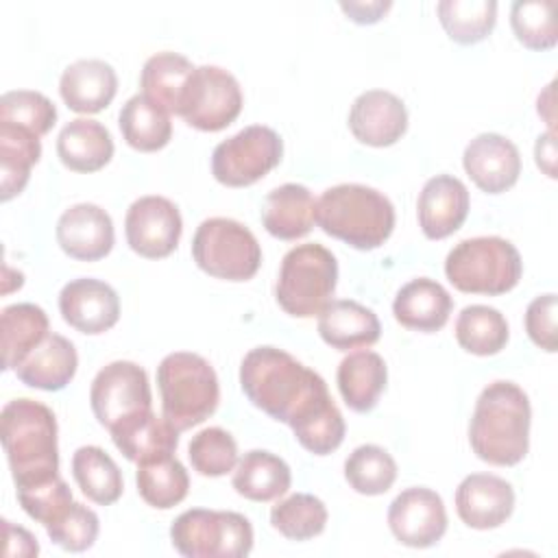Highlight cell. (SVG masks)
<instances>
[{"label":"cell","mask_w":558,"mask_h":558,"mask_svg":"<svg viewBox=\"0 0 558 558\" xmlns=\"http://www.w3.org/2000/svg\"><path fill=\"white\" fill-rule=\"evenodd\" d=\"M240 386L255 408L290 427L331 401L325 379L277 347H255L244 355Z\"/></svg>","instance_id":"1"},{"label":"cell","mask_w":558,"mask_h":558,"mask_svg":"<svg viewBox=\"0 0 558 558\" xmlns=\"http://www.w3.org/2000/svg\"><path fill=\"white\" fill-rule=\"evenodd\" d=\"M530 399L514 381L488 384L473 408L469 442L473 453L495 466L519 464L530 449Z\"/></svg>","instance_id":"2"},{"label":"cell","mask_w":558,"mask_h":558,"mask_svg":"<svg viewBox=\"0 0 558 558\" xmlns=\"http://www.w3.org/2000/svg\"><path fill=\"white\" fill-rule=\"evenodd\" d=\"M2 445L15 490L59 477L54 412L35 399H13L2 408Z\"/></svg>","instance_id":"3"},{"label":"cell","mask_w":558,"mask_h":558,"mask_svg":"<svg viewBox=\"0 0 558 558\" xmlns=\"http://www.w3.org/2000/svg\"><path fill=\"white\" fill-rule=\"evenodd\" d=\"M318 227L357 251L381 246L395 229V207L379 190L360 183H340L316 201Z\"/></svg>","instance_id":"4"},{"label":"cell","mask_w":558,"mask_h":558,"mask_svg":"<svg viewBox=\"0 0 558 558\" xmlns=\"http://www.w3.org/2000/svg\"><path fill=\"white\" fill-rule=\"evenodd\" d=\"M163 418L179 432L192 429L209 418L220 401L214 366L198 353L177 351L157 366Z\"/></svg>","instance_id":"5"},{"label":"cell","mask_w":558,"mask_h":558,"mask_svg":"<svg viewBox=\"0 0 558 558\" xmlns=\"http://www.w3.org/2000/svg\"><path fill=\"white\" fill-rule=\"evenodd\" d=\"M523 272L517 246L499 235H480L458 242L445 259V275L466 294H506Z\"/></svg>","instance_id":"6"},{"label":"cell","mask_w":558,"mask_h":558,"mask_svg":"<svg viewBox=\"0 0 558 558\" xmlns=\"http://www.w3.org/2000/svg\"><path fill=\"white\" fill-rule=\"evenodd\" d=\"M338 283V262L329 248L307 242L290 248L279 268L275 296L294 318H312L329 303Z\"/></svg>","instance_id":"7"},{"label":"cell","mask_w":558,"mask_h":558,"mask_svg":"<svg viewBox=\"0 0 558 558\" xmlns=\"http://www.w3.org/2000/svg\"><path fill=\"white\" fill-rule=\"evenodd\" d=\"M170 541L185 558H244L253 549V525L240 512L192 508L172 521Z\"/></svg>","instance_id":"8"},{"label":"cell","mask_w":558,"mask_h":558,"mask_svg":"<svg viewBox=\"0 0 558 558\" xmlns=\"http://www.w3.org/2000/svg\"><path fill=\"white\" fill-rule=\"evenodd\" d=\"M196 266L227 281H248L262 264V246L253 231L233 218H207L192 238Z\"/></svg>","instance_id":"9"},{"label":"cell","mask_w":558,"mask_h":558,"mask_svg":"<svg viewBox=\"0 0 558 558\" xmlns=\"http://www.w3.org/2000/svg\"><path fill=\"white\" fill-rule=\"evenodd\" d=\"M283 142L277 131L251 124L220 142L211 153V174L229 187H246L279 166Z\"/></svg>","instance_id":"10"},{"label":"cell","mask_w":558,"mask_h":558,"mask_svg":"<svg viewBox=\"0 0 558 558\" xmlns=\"http://www.w3.org/2000/svg\"><path fill=\"white\" fill-rule=\"evenodd\" d=\"M242 111V89L235 76L218 65H201L187 78L179 111L198 131H222Z\"/></svg>","instance_id":"11"},{"label":"cell","mask_w":558,"mask_h":558,"mask_svg":"<svg viewBox=\"0 0 558 558\" xmlns=\"http://www.w3.org/2000/svg\"><path fill=\"white\" fill-rule=\"evenodd\" d=\"M92 412L107 429L140 412L153 410V395L146 371L126 360L102 366L89 388Z\"/></svg>","instance_id":"12"},{"label":"cell","mask_w":558,"mask_h":558,"mask_svg":"<svg viewBox=\"0 0 558 558\" xmlns=\"http://www.w3.org/2000/svg\"><path fill=\"white\" fill-rule=\"evenodd\" d=\"M181 231L183 220L179 207L163 196H142L126 209V242L146 259L168 257L177 248Z\"/></svg>","instance_id":"13"},{"label":"cell","mask_w":558,"mask_h":558,"mask_svg":"<svg viewBox=\"0 0 558 558\" xmlns=\"http://www.w3.org/2000/svg\"><path fill=\"white\" fill-rule=\"evenodd\" d=\"M388 527L401 545L416 549L436 545L447 532L442 497L425 486L401 490L388 508Z\"/></svg>","instance_id":"14"},{"label":"cell","mask_w":558,"mask_h":558,"mask_svg":"<svg viewBox=\"0 0 558 558\" xmlns=\"http://www.w3.org/2000/svg\"><path fill=\"white\" fill-rule=\"evenodd\" d=\"M59 312L63 320L81 333L98 336L109 331L120 318L118 292L92 277L65 283L59 292Z\"/></svg>","instance_id":"15"},{"label":"cell","mask_w":558,"mask_h":558,"mask_svg":"<svg viewBox=\"0 0 558 558\" xmlns=\"http://www.w3.org/2000/svg\"><path fill=\"white\" fill-rule=\"evenodd\" d=\"M462 166L482 192L501 194L517 183L521 174V155L508 137L499 133H480L466 144Z\"/></svg>","instance_id":"16"},{"label":"cell","mask_w":558,"mask_h":558,"mask_svg":"<svg viewBox=\"0 0 558 558\" xmlns=\"http://www.w3.org/2000/svg\"><path fill=\"white\" fill-rule=\"evenodd\" d=\"M514 510L510 482L493 473H471L456 488V512L473 530H493Z\"/></svg>","instance_id":"17"},{"label":"cell","mask_w":558,"mask_h":558,"mask_svg":"<svg viewBox=\"0 0 558 558\" xmlns=\"http://www.w3.org/2000/svg\"><path fill=\"white\" fill-rule=\"evenodd\" d=\"M349 129L353 137L366 146H392L408 129V109L392 92L368 89L353 100Z\"/></svg>","instance_id":"18"},{"label":"cell","mask_w":558,"mask_h":558,"mask_svg":"<svg viewBox=\"0 0 558 558\" xmlns=\"http://www.w3.org/2000/svg\"><path fill=\"white\" fill-rule=\"evenodd\" d=\"M113 240L111 216L94 203L72 205L57 220V242L72 259H102L113 248Z\"/></svg>","instance_id":"19"},{"label":"cell","mask_w":558,"mask_h":558,"mask_svg":"<svg viewBox=\"0 0 558 558\" xmlns=\"http://www.w3.org/2000/svg\"><path fill=\"white\" fill-rule=\"evenodd\" d=\"M469 190L451 174H436L425 181L418 201V227L427 240H442L456 233L469 216Z\"/></svg>","instance_id":"20"},{"label":"cell","mask_w":558,"mask_h":558,"mask_svg":"<svg viewBox=\"0 0 558 558\" xmlns=\"http://www.w3.org/2000/svg\"><path fill=\"white\" fill-rule=\"evenodd\" d=\"M118 92L116 70L100 59L70 63L59 78V94L76 113H98L111 105Z\"/></svg>","instance_id":"21"},{"label":"cell","mask_w":558,"mask_h":558,"mask_svg":"<svg viewBox=\"0 0 558 558\" xmlns=\"http://www.w3.org/2000/svg\"><path fill=\"white\" fill-rule=\"evenodd\" d=\"M318 333L331 349L349 351L375 344L381 325L371 307L351 299H336L318 314Z\"/></svg>","instance_id":"22"},{"label":"cell","mask_w":558,"mask_h":558,"mask_svg":"<svg viewBox=\"0 0 558 558\" xmlns=\"http://www.w3.org/2000/svg\"><path fill=\"white\" fill-rule=\"evenodd\" d=\"M78 355L74 344L61 336L50 331L15 368V375L22 384L39 390H61L76 375Z\"/></svg>","instance_id":"23"},{"label":"cell","mask_w":558,"mask_h":558,"mask_svg":"<svg viewBox=\"0 0 558 558\" xmlns=\"http://www.w3.org/2000/svg\"><path fill=\"white\" fill-rule=\"evenodd\" d=\"M453 301L451 294L434 279L418 277L408 281L395 296L392 314L408 329L434 333L449 320Z\"/></svg>","instance_id":"24"},{"label":"cell","mask_w":558,"mask_h":558,"mask_svg":"<svg viewBox=\"0 0 558 558\" xmlns=\"http://www.w3.org/2000/svg\"><path fill=\"white\" fill-rule=\"evenodd\" d=\"M118 451L131 462H144L150 458L170 456L179 445V429H174L163 416L153 410L140 412L126 421H120L109 429Z\"/></svg>","instance_id":"25"},{"label":"cell","mask_w":558,"mask_h":558,"mask_svg":"<svg viewBox=\"0 0 558 558\" xmlns=\"http://www.w3.org/2000/svg\"><path fill=\"white\" fill-rule=\"evenodd\" d=\"M316 201L305 185L283 183L270 190L262 205L264 229L279 240L307 235L316 220Z\"/></svg>","instance_id":"26"},{"label":"cell","mask_w":558,"mask_h":558,"mask_svg":"<svg viewBox=\"0 0 558 558\" xmlns=\"http://www.w3.org/2000/svg\"><path fill=\"white\" fill-rule=\"evenodd\" d=\"M57 155L72 172H96L113 157V140L98 120H70L57 137Z\"/></svg>","instance_id":"27"},{"label":"cell","mask_w":558,"mask_h":558,"mask_svg":"<svg viewBox=\"0 0 558 558\" xmlns=\"http://www.w3.org/2000/svg\"><path fill=\"white\" fill-rule=\"evenodd\" d=\"M336 379H338V390L344 403L353 412L364 414L377 405L386 388L388 368L379 353L364 349V351L349 353L340 362Z\"/></svg>","instance_id":"28"},{"label":"cell","mask_w":558,"mask_h":558,"mask_svg":"<svg viewBox=\"0 0 558 558\" xmlns=\"http://www.w3.org/2000/svg\"><path fill=\"white\" fill-rule=\"evenodd\" d=\"M292 484L290 466L283 458L264 451H246L233 469V488L251 501H272L288 493Z\"/></svg>","instance_id":"29"},{"label":"cell","mask_w":558,"mask_h":558,"mask_svg":"<svg viewBox=\"0 0 558 558\" xmlns=\"http://www.w3.org/2000/svg\"><path fill=\"white\" fill-rule=\"evenodd\" d=\"M194 70L196 68L192 65V61L179 52H170V50L157 52L150 59H146L142 68V74H140L142 94L163 111L177 113L183 89Z\"/></svg>","instance_id":"30"},{"label":"cell","mask_w":558,"mask_h":558,"mask_svg":"<svg viewBox=\"0 0 558 558\" xmlns=\"http://www.w3.org/2000/svg\"><path fill=\"white\" fill-rule=\"evenodd\" d=\"M41 157V142L35 133L0 122V198L17 196Z\"/></svg>","instance_id":"31"},{"label":"cell","mask_w":558,"mask_h":558,"mask_svg":"<svg viewBox=\"0 0 558 558\" xmlns=\"http://www.w3.org/2000/svg\"><path fill=\"white\" fill-rule=\"evenodd\" d=\"M124 142L142 153L161 150L172 137L170 113L150 102L144 94L131 96L118 116Z\"/></svg>","instance_id":"32"},{"label":"cell","mask_w":558,"mask_h":558,"mask_svg":"<svg viewBox=\"0 0 558 558\" xmlns=\"http://www.w3.org/2000/svg\"><path fill=\"white\" fill-rule=\"evenodd\" d=\"M2 368L15 371L17 364L50 333L48 316L35 303H15L2 310Z\"/></svg>","instance_id":"33"},{"label":"cell","mask_w":558,"mask_h":558,"mask_svg":"<svg viewBox=\"0 0 558 558\" xmlns=\"http://www.w3.org/2000/svg\"><path fill=\"white\" fill-rule=\"evenodd\" d=\"M72 475L81 493L98 506H111L120 499L124 482L113 458L96 447H78L72 456Z\"/></svg>","instance_id":"34"},{"label":"cell","mask_w":558,"mask_h":558,"mask_svg":"<svg viewBox=\"0 0 558 558\" xmlns=\"http://www.w3.org/2000/svg\"><path fill=\"white\" fill-rule=\"evenodd\" d=\"M135 482L140 497L159 510L181 504L190 488V475L174 453L137 462Z\"/></svg>","instance_id":"35"},{"label":"cell","mask_w":558,"mask_h":558,"mask_svg":"<svg viewBox=\"0 0 558 558\" xmlns=\"http://www.w3.org/2000/svg\"><path fill=\"white\" fill-rule=\"evenodd\" d=\"M510 329L504 314L488 305H466L456 318V340L473 355H495L508 342Z\"/></svg>","instance_id":"36"},{"label":"cell","mask_w":558,"mask_h":558,"mask_svg":"<svg viewBox=\"0 0 558 558\" xmlns=\"http://www.w3.org/2000/svg\"><path fill=\"white\" fill-rule=\"evenodd\" d=\"M436 11L449 39L464 46L486 39L497 22L495 0H442Z\"/></svg>","instance_id":"37"},{"label":"cell","mask_w":558,"mask_h":558,"mask_svg":"<svg viewBox=\"0 0 558 558\" xmlns=\"http://www.w3.org/2000/svg\"><path fill=\"white\" fill-rule=\"evenodd\" d=\"M344 480L360 495H384L397 480V462L379 445H360L344 460Z\"/></svg>","instance_id":"38"},{"label":"cell","mask_w":558,"mask_h":558,"mask_svg":"<svg viewBox=\"0 0 558 558\" xmlns=\"http://www.w3.org/2000/svg\"><path fill=\"white\" fill-rule=\"evenodd\" d=\"M327 517L325 504L310 493H294L270 510L272 527L290 541H310L323 534Z\"/></svg>","instance_id":"39"},{"label":"cell","mask_w":558,"mask_h":558,"mask_svg":"<svg viewBox=\"0 0 558 558\" xmlns=\"http://www.w3.org/2000/svg\"><path fill=\"white\" fill-rule=\"evenodd\" d=\"M556 2L519 0L510 9V24L517 39L530 50H549L558 41Z\"/></svg>","instance_id":"40"},{"label":"cell","mask_w":558,"mask_h":558,"mask_svg":"<svg viewBox=\"0 0 558 558\" xmlns=\"http://www.w3.org/2000/svg\"><path fill=\"white\" fill-rule=\"evenodd\" d=\"M192 469L205 477H220L238 464V442L222 427H205L187 445Z\"/></svg>","instance_id":"41"},{"label":"cell","mask_w":558,"mask_h":558,"mask_svg":"<svg viewBox=\"0 0 558 558\" xmlns=\"http://www.w3.org/2000/svg\"><path fill=\"white\" fill-rule=\"evenodd\" d=\"M0 122L13 124L35 133L46 135L57 122L54 102L33 89H13L0 98Z\"/></svg>","instance_id":"42"},{"label":"cell","mask_w":558,"mask_h":558,"mask_svg":"<svg viewBox=\"0 0 558 558\" xmlns=\"http://www.w3.org/2000/svg\"><path fill=\"white\" fill-rule=\"evenodd\" d=\"M290 429L303 449L314 456H327L342 445L347 427L338 405L331 399Z\"/></svg>","instance_id":"43"},{"label":"cell","mask_w":558,"mask_h":558,"mask_svg":"<svg viewBox=\"0 0 558 558\" xmlns=\"http://www.w3.org/2000/svg\"><path fill=\"white\" fill-rule=\"evenodd\" d=\"M98 530H100L98 514L78 501H72L59 519L46 525L48 538L65 551L89 549L98 538Z\"/></svg>","instance_id":"44"},{"label":"cell","mask_w":558,"mask_h":558,"mask_svg":"<svg viewBox=\"0 0 558 558\" xmlns=\"http://www.w3.org/2000/svg\"><path fill=\"white\" fill-rule=\"evenodd\" d=\"M17 501L31 519L46 527L59 519L74 499L70 486L61 477H54L46 484L17 490Z\"/></svg>","instance_id":"45"},{"label":"cell","mask_w":558,"mask_h":558,"mask_svg":"<svg viewBox=\"0 0 558 558\" xmlns=\"http://www.w3.org/2000/svg\"><path fill=\"white\" fill-rule=\"evenodd\" d=\"M556 310H558V299L554 292L536 296L527 310H525V331L530 340L543 349L554 353L558 342H556Z\"/></svg>","instance_id":"46"},{"label":"cell","mask_w":558,"mask_h":558,"mask_svg":"<svg viewBox=\"0 0 558 558\" xmlns=\"http://www.w3.org/2000/svg\"><path fill=\"white\" fill-rule=\"evenodd\" d=\"M392 7L390 0H371V2H340V9L355 24H375Z\"/></svg>","instance_id":"47"},{"label":"cell","mask_w":558,"mask_h":558,"mask_svg":"<svg viewBox=\"0 0 558 558\" xmlns=\"http://www.w3.org/2000/svg\"><path fill=\"white\" fill-rule=\"evenodd\" d=\"M2 530H4V541H7V549H4V554L13 547V545H17V556H37L39 554V545H37V538L28 532V530H24V527H20V525H13L11 521H2Z\"/></svg>","instance_id":"48"},{"label":"cell","mask_w":558,"mask_h":558,"mask_svg":"<svg viewBox=\"0 0 558 558\" xmlns=\"http://www.w3.org/2000/svg\"><path fill=\"white\" fill-rule=\"evenodd\" d=\"M534 157L538 168L554 179L556 177V140H554V131H547L543 135H538L536 146H534Z\"/></svg>","instance_id":"49"}]
</instances>
